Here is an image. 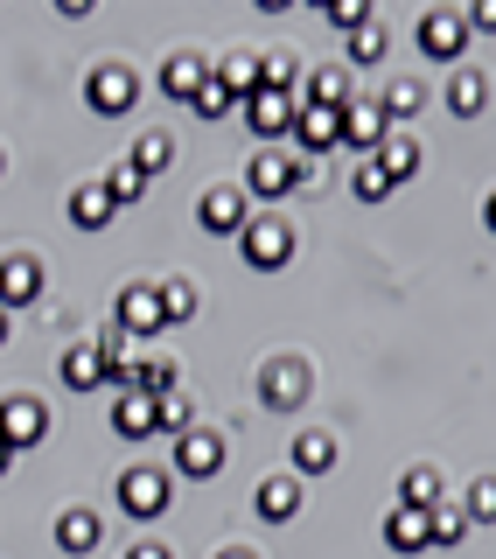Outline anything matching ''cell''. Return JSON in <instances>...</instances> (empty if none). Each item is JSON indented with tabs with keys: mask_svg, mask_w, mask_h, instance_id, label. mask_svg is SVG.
Masks as SVG:
<instances>
[{
	"mask_svg": "<svg viewBox=\"0 0 496 559\" xmlns=\"http://www.w3.org/2000/svg\"><path fill=\"white\" fill-rule=\"evenodd\" d=\"M113 433H127V441H147V433H154V399H147V392H119Z\"/></svg>",
	"mask_w": 496,
	"mask_h": 559,
	"instance_id": "23",
	"label": "cell"
},
{
	"mask_svg": "<svg viewBox=\"0 0 496 559\" xmlns=\"http://www.w3.org/2000/svg\"><path fill=\"white\" fill-rule=\"evenodd\" d=\"M238 112H245V127H252V133L265 140V147H273V140H287V133H294V92H273V84H259V92L245 98Z\"/></svg>",
	"mask_w": 496,
	"mask_h": 559,
	"instance_id": "6",
	"label": "cell"
},
{
	"mask_svg": "<svg viewBox=\"0 0 496 559\" xmlns=\"http://www.w3.org/2000/svg\"><path fill=\"white\" fill-rule=\"evenodd\" d=\"M385 57V28H378V14H370V22L350 35V63H378Z\"/></svg>",
	"mask_w": 496,
	"mask_h": 559,
	"instance_id": "35",
	"label": "cell"
},
{
	"mask_svg": "<svg viewBox=\"0 0 496 559\" xmlns=\"http://www.w3.org/2000/svg\"><path fill=\"white\" fill-rule=\"evenodd\" d=\"M140 98V78L127 63H92V78H84V105L92 112H133Z\"/></svg>",
	"mask_w": 496,
	"mask_h": 559,
	"instance_id": "7",
	"label": "cell"
},
{
	"mask_svg": "<svg viewBox=\"0 0 496 559\" xmlns=\"http://www.w3.org/2000/svg\"><path fill=\"white\" fill-rule=\"evenodd\" d=\"M127 559H175V552H168V546H133Z\"/></svg>",
	"mask_w": 496,
	"mask_h": 559,
	"instance_id": "39",
	"label": "cell"
},
{
	"mask_svg": "<svg viewBox=\"0 0 496 559\" xmlns=\"http://www.w3.org/2000/svg\"><path fill=\"white\" fill-rule=\"evenodd\" d=\"M370 162H378L385 175H392V182H405V175H413V168H420V140H413V133H405V127H392V133H385V147H378V154H370Z\"/></svg>",
	"mask_w": 496,
	"mask_h": 559,
	"instance_id": "22",
	"label": "cell"
},
{
	"mask_svg": "<svg viewBox=\"0 0 496 559\" xmlns=\"http://www.w3.org/2000/svg\"><path fill=\"white\" fill-rule=\"evenodd\" d=\"M420 98H427V84H420V78H392V84H385V119H413L420 112Z\"/></svg>",
	"mask_w": 496,
	"mask_h": 559,
	"instance_id": "30",
	"label": "cell"
},
{
	"mask_svg": "<svg viewBox=\"0 0 496 559\" xmlns=\"http://www.w3.org/2000/svg\"><path fill=\"white\" fill-rule=\"evenodd\" d=\"M329 22L343 28V35H357V28L370 22V8H364V0H329Z\"/></svg>",
	"mask_w": 496,
	"mask_h": 559,
	"instance_id": "37",
	"label": "cell"
},
{
	"mask_svg": "<svg viewBox=\"0 0 496 559\" xmlns=\"http://www.w3.org/2000/svg\"><path fill=\"white\" fill-rule=\"evenodd\" d=\"M98 532H105L98 511H63V518H57V546H63V552H92Z\"/></svg>",
	"mask_w": 496,
	"mask_h": 559,
	"instance_id": "25",
	"label": "cell"
},
{
	"mask_svg": "<svg viewBox=\"0 0 496 559\" xmlns=\"http://www.w3.org/2000/svg\"><path fill=\"white\" fill-rule=\"evenodd\" d=\"M392 189H399V182H392V175H385L378 162H370V154H364L357 168H350V197H357V203H385Z\"/></svg>",
	"mask_w": 496,
	"mask_h": 559,
	"instance_id": "27",
	"label": "cell"
},
{
	"mask_svg": "<svg viewBox=\"0 0 496 559\" xmlns=\"http://www.w3.org/2000/svg\"><path fill=\"white\" fill-rule=\"evenodd\" d=\"M259 399H265L273 413L308 406V364H300V357H265V371H259Z\"/></svg>",
	"mask_w": 496,
	"mask_h": 559,
	"instance_id": "5",
	"label": "cell"
},
{
	"mask_svg": "<svg viewBox=\"0 0 496 559\" xmlns=\"http://www.w3.org/2000/svg\"><path fill=\"white\" fill-rule=\"evenodd\" d=\"M197 224L210 238H238L245 224H252V197H245L238 182H217V189H203V203H197Z\"/></svg>",
	"mask_w": 496,
	"mask_h": 559,
	"instance_id": "4",
	"label": "cell"
},
{
	"mask_svg": "<svg viewBox=\"0 0 496 559\" xmlns=\"http://www.w3.org/2000/svg\"><path fill=\"white\" fill-rule=\"evenodd\" d=\"M483 105H489V78H483V70H469V63H454V78H448V112H454V119H483Z\"/></svg>",
	"mask_w": 496,
	"mask_h": 559,
	"instance_id": "17",
	"label": "cell"
},
{
	"mask_svg": "<svg viewBox=\"0 0 496 559\" xmlns=\"http://www.w3.org/2000/svg\"><path fill=\"white\" fill-rule=\"evenodd\" d=\"M287 454H294V476H329L343 448H335V433H300Z\"/></svg>",
	"mask_w": 496,
	"mask_h": 559,
	"instance_id": "21",
	"label": "cell"
},
{
	"mask_svg": "<svg viewBox=\"0 0 496 559\" xmlns=\"http://www.w3.org/2000/svg\"><path fill=\"white\" fill-rule=\"evenodd\" d=\"M8 462H14V454H8V448H0V476H8Z\"/></svg>",
	"mask_w": 496,
	"mask_h": 559,
	"instance_id": "42",
	"label": "cell"
},
{
	"mask_svg": "<svg viewBox=\"0 0 496 559\" xmlns=\"http://www.w3.org/2000/svg\"><path fill=\"white\" fill-rule=\"evenodd\" d=\"M399 503H405V511H434V503H440V476H434V468H405Z\"/></svg>",
	"mask_w": 496,
	"mask_h": 559,
	"instance_id": "29",
	"label": "cell"
},
{
	"mask_svg": "<svg viewBox=\"0 0 496 559\" xmlns=\"http://www.w3.org/2000/svg\"><path fill=\"white\" fill-rule=\"evenodd\" d=\"M119 336L127 343H147V336H162L168 329V314H162V280H133V287H119Z\"/></svg>",
	"mask_w": 496,
	"mask_h": 559,
	"instance_id": "2",
	"label": "cell"
},
{
	"mask_svg": "<svg viewBox=\"0 0 496 559\" xmlns=\"http://www.w3.org/2000/svg\"><path fill=\"white\" fill-rule=\"evenodd\" d=\"M420 49H427L434 63H462V49H469V22L454 8H427L420 14Z\"/></svg>",
	"mask_w": 496,
	"mask_h": 559,
	"instance_id": "8",
	"label": "cell"
},
{
	"mask_svg": "<svg viewBox=\"0 0 496 559\" xmlns=\"http://www.w3.org/2000/svg\"><path fill=\"white\" fill-rule=\"evenodd\" d=\"M462 518H469V524H496V476H483V483L462 497Z\"/></svg>",
	"mask_w": 496,
	"mask_h": 559,
	"instance_id": "34",
	"label": "cell"
},
{
	"mask_svg": "<svg viewBox=\"0 0 496 559\" xmlns=\"http://www.w3.org/2000/svg\"><path fill=\"white\" fill-rule=\"evenodd\" d=\"M294 140H300L308 154L343 147V112H329V105H300V98H294Z\"/></svg>",
	"mask_w": 496,
	"mask_h": 559,
	"instance_id": "13",
	"label": "cell"
},
{
	"mask_svg": "<svg viewBox=\"0 0 496 559\" xmlns=\"http://www.w3.org/2000/svg\"><path fill=\"white\" fill-rule=\"evenodd\" d=\"M175 468H182L189 483H210L224 468V433H210V427H189L182 441H175Z\"/></svg>",
	"mask_w": 496,
	"mask_h": 559,
	"instance_id": "11",
	"label": "cell"
},
{
	"mask_svg": "<svg viewBox=\"0 0 496 559\" xmlns=\"http://www.w3.org/2000/svg\"><path fill=\"white\" fill-rule=\"evenodd\" d=\"M385 546H392V552H427V511L392 503V511H385Z\"/></svg>",
	"mask_w": 496,
	"mask_h": 559,
	"instance_id": "19",
	"label": "cell"
},
{
	"mask_svg": "<svg viewBox=\"0 0 496 559\" xmlns=\"http://www.w3.org/2000/svg\"><path fill=\"white\" fill-rule=\"evenodd\" d=\"M483 224H489V231H496V189H489V197H483Z\"/></svg>",
	"mask_w": 496,
	"mask_h": 559,
	"instance_id": "40",
	"label": "cell"
},
{
	"mask_svg": "<svg viewBox=\"0 0 496 559\" xmlns=\"http://www.w3.org/2000/svg\"><path fill=\"white\" fill-rule=\"evenodd\" d=\"M105 197H113V210L140 203V197H147V175H133V168H113V175H105Z\"/></svg>",
	"mask_w": 496,
	"mask_h": 559,
	"instance_id": "32",
	"label": "cell"
},
{
	"mask_svg": "<svg viewBox=\"0 0 496 559\" xmlns=\"http://www.w3.org/2000/svg\"><path fill=\"white\" fill-rule=\"evenodd\" d=\"M119 511L140 518V524L162 518L168 511V476L162 468H127V476H119Z\"/></svg>",
	"mask_w": 496,
	"mask_h": 559,
	"instance_id": "10",
	"label": "cell"
},
{
	"mask_svg": "<svg viewBox=\"0 0 496 559\" xmlns=\"http://www.w3.org/2000/svg\"><path fill=\"white\" fill-rule=\"evenodd\" d=\"M0 343H8V308H0Z\"/></svg>",
	"mask_w": 496,
	"mask_h": 559,
	"instance_id": "43",
	"label": "cell"
},
{
	"mask_svg": "<svg viewBox=\"0 0 496 559\" xmlns=\"http://www.w3.org/2000/svg\"><path fill=\"white\" fill-rule=\"evenodd\" d=\"M469 532H475V524L462 518V503H434V511H427V546H462Z\"/></svg>",
	"mask_w": 496,
	"mask_h": 559,
	"instance_id": "26",
	"label": "cell"
},
{
	"mask_svg": "<svg viewBox=\"0 0 496 559\" xmlns=\"http://www.w3.org/2000/svg\"><path fill=\"white\" fill-rule=\"evenodd\" d=\"M252 511H259L265 524L300 518V476H265V483H259V497H252Z\"/></svg>",
	"mask_w": 496,
	"mask_h": 559,
	"instance_id": "16",
	"label": "cell"
},
{
	"mask_svg": "<svg viewBox=\"0 0 496 559\" xmlns=\"http://www.w3.org/2000/svg\"><path fill=\"white\" fill-rule=\"evenodd\" d=\"M197 427V406H189L182 392H168V399H154V433H175V441H182V433Z\"/></svg>",
	"mask_w": 496,
	"mask_h": 559,
	"instance_id": "28",
	"label": "cell"
},
{
	"mask_svg": "<svg viewBox=\"0 0 496 559\" xmlns=\"http://www.w3.org/2000/svg\"><path fill=\"white\" fill-rule=\"evenodd\" d=\"M35 294H43V266H35L28 252H14V259H0V308H28Z\"/></svg>",
	"mask_w": 496,
	"mask_h": 559,
	"instance_id": "14",
	"label": "cell"
},
{
	"mask_svg": "<svg viewBox=\"0 0 496 559\" xmlns=\"http://www.w3.org/2000/svg\"><path fill=\"white\" fill-rule=\"evenodd\" d=\"M294 98L300 105H329V112H350V98H357V92H350V63H322Z\"/></svg>",
	"mask_w": 496,
	"mask_h": 559,
	"instance_id": "15",
	"label": "cell"
},
{
	"mask_svg": "<svg viewBox=\"0 0 496 559\" xmlns=\"http://www.w3.org/2000/svg\"><path fill=\"white\" fill-rule=\"evenodd\" d=\"M245 197H287V189H315V168L308 162H294V154H280V147H259L252 154V168H245Z\"/></svg>",
	"mask_w": 496,
	"mask_h": 559,
	"instance_id": "1",
	"label": "cell"
},
{
	"mask_svg": "<svg viewBox=\"0 0 496 559\" xmlns=\"http://www.w3.org/2000/svg\"><path fill=\"white\" fill-rule=\"evenodd\" d=\"M0 168H8V154H0Z\"/></svg>",
	"mask_w": 496,
	"mask_h": 559,
	"instance_id": "44",
	"label": "cell"
},
{
	"mask_svg": "<svg viewBox=\"0 0 496 559\" xmlns=\"http://www.w3.org/2000/svg\"><path fill=\"white\" fill-rule=\"evenodd\" d=\"M43 433H49V413H43V399H0V448H8V454L35 448Z\"/></svg>",
	"mask_w": 496,
	"mask_h": 559,
	"instance_id": "9",
	"label": "cell"
},
{
	"mask_svg": "<svg viewBox=\"0 0 496 559\" xmlns=\"http://www.w3.org/2000/svg\"><path fill=\"white\" fill-rule=\"evenodd\" d=\"M189 105H197V112H203V119H224V112H232V105H238V98H232V92H224V84H217V78H203V92H197V98H189Z\"/></svg>",
	"mask_w": 496,
	"mask_h": 559,
	"instance_id": "36",
	"label": "cell"
},
{
	"mask_svg": "<svg viewBox=\"0 0 496 559\" xmlns=\"http://www.w3.org/2000/svg\"><path fill=\"white\" fill-rule=\"evenodd\" d=\"M238 245H245V266L252 273H280L294 259V231H287V217H252L238 231Z\"/></svg>",
	"mask_w": 496,
	"mask_h": 559,
	"instance_id": "3",
	"label": "cell"
},
{
	"mask_svg": "<svg viewBox=\"0 0 496 559\" xmlns=\"http://www.w3.org/2000/svg\"><path fill=\"white\" fill-rule=\"evenodd\" d=\"M217 559H259V552H245V546H224V552H217Z\"/></svg>",
	"mask_w": 496,
	"mask_h": 559,
	"instance_id": "41",
	"label": "cell"
},
{
	"mask_svg": "<svg viewBox=\"0 0 496 559\" xmlns=\"http://www.w3.org/2000/svg\"><path fill=\"white\" fill-rule=\"evenodd\" d=\"M385 133H392L385 105H378V98H350V112H343V147H357V154H378V147H385Z\"/></svg>",
	"mask_w": 496,
	"mask_h": 559,
	"instance_id": "12",
	"label": "cell"
},
{
	"mask_svg": "<svg viewBox=\"0 0 496 559\" xmlns=\"http://www.w3.org/2000/svg\"><path fill=\"white\" fill-rule=\"evenodd\" d=\"M210 78L224 84V92H232L238 105L259 92V57H224V63H210Z\"/></svg>",
	"mask_w": 496,
	"mask_h": 559,
	"instance_id": "24",
	"label": "cell"
},
{
	"mask_svg": "<svg viewBox=\"0 0 496 559\" xmlns=\"http://www.w3.org/2000/svg\"><path fill=\"white\" fill-rule=\"evenodd\" d=\"M462 22H469V35H475V28H483V35H496V0H475V8L462 14Z\"/></svg>",
	"mask_w": 496,
	"mask_h": 559,
	"instance_id": "38",
	"label": "cell"
},
{
	"mask_svg": "<svg viewBox=\"0 0 496 559\" xmlns=\"http://www.w3.org/2000/svg\"><path fill=\"white\" fill-rule=\"evenodd\" d=\"M70 224H78V231H105V224H113V197H105V182L70 189Z\"/></svg>",
	"mask_w": 496,
	"mask_h": 559,
	"instance_id": "20",
	"label": "cell"
},
{
	"mask_svg": "<svg viewBox=\"0 0 496 559\" xmlns=\"http://www.w3.org/2000/svg\"><path fill=\"white\" fill-rule=\"evenodd\" d=\"M162 314L168 322H189V314H197V287H189V280H162Z\"/></svg>",
	"mask_w": 496,
	"mask_h": 559,
	"instance_id": "33",
	"label": "cell"
},
{
	"mask_svg": "<svg viewBox=\"0 0 496 559\" xmlns=\"http://www.w3.org/2000/svg\"><path fill=\"white\" fill-rule=\"evenodd\" d=\"M203 78H210V63H203V57H168L162 70H154V84H162V92H168L175 105H189V98H197V92H203Z\"/></svg>",
	"mask_w": 496,
	"mask_h": 559,
	"instance_id": "18",
	"label": "cell"
},
{
	"mask_svg": "<svg viewBox=\"0 0 496 559\" xmlns=\"http://www.w3.org/2000/svg\"><path fill=\"white\" fill-rule=\"evenodd\" d=\"M168 162H175V140H168V133H140V147H133L127 168H133V175H162Z\"/></svg>",
	"mask_w": 496,
	"mask_h": 559,
	"instance_id": "31",
	"label": "cell"
}]
</instances>
